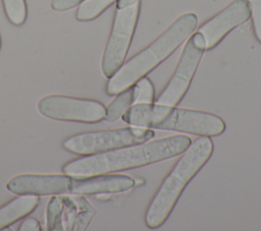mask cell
Here are the masks:
<instances>
[{
    "mask_svg": "<svg viewBox=\"0 0 261 231\" xmlns=\"http://www.w3.org/2000/svg\"><path fill=\"white\" fill-rule=\"evenodd\" d=\"M154 135V131L150 128L133 126L77 133L66 138L62 146L68 152L86 156L143 143Z\"/></svg>",
    "mask_w": 261,
    "mask_h": 231,
    "instance_id": "5b68a950",
    "label": "cell"
},
{
    "mask_svg": "<svg viewBox=\"0 0 261 231\" xmlns=\"http://www.w3.org/2000/svg\"><path fill=\"white\" fill-rule=\"evenodd\" d=\"M38 111L45 117L85 123L99 122L105 117V106L96 100L81 99L64 95H49L37 105Z\"/></svg>",
    "mask_w": 261,
    "mask_h": 231,
    "instance_id": "ba28073f",
    "label": "cell"
},
{
    "mask_svg": "<svg viewBox=\"0 0 261 231\" xmlns=\"http://www.w3.org/2000/svg\"><path fill=\"white\" fill-rule=\"evenodd\" d=\"M134 185L135 179L128 175L100 174L83 178H72L69 193L83 195L121 192L130 189Z\"/></svg>",
    "mask_w": 261,
    "mask_h": 231,
    "instance_id": "8fae6325",
    "label": "cell"
},
{
    "mask_svg": "<svg viewBox=\"0 0 261 231\" xmlns=\"http://www.w3.org/2000/svg\"><path fill=\"white\" fill-rule=\"evenodd\" d=\"M121 119L132 126L206 136H216L225 130L224 121L215 114L157 103H136L121 115Z\"/></svg>",
    "mask_w": 261,
    "mask_h": 231,
    "instance_id": "3957f363",
    "label": "cell"
},
{
    "mask_svg": "<svg viewBox=\"0 0 261 231\" xmlns=\"http://www.w3.org/2000/svg\"><path fill=\"white\" fill-rule=\"evenodd\" d=\"M136 83L139 88L138 98L136 100V103H147V104L148 103H153V101H154V86H153L152 81L148 77L143 76Z\"/></svg>",
    "mask_w": 261,
    "mask_h": 231,
    "instance_id": "e0dca14e",
    "label": "cell"
},
{
    "mask_svg": "<svg viewBox=\"0 0 261 231\" xmlns=\"http://www.w3.org/2000/svg\"><path fill=\"white\" fill-rule=\"evenodd\" d=\"M4 12L8 20L14 25L22 24L28 16L25 0H2Z\"/></svg>",
    "mask_w": 261,
    "mask_h": 231,
    "instance_id": "9a60e30c",
    "label": "cell"
},
{
    "mask_svg": "<svg viewBox=\"0 0 261 231\" xmlns=\"http://www.w3.org/2000/svg\"><path fill=\"white\" fill-rule=\"evenodd\" d=\"M139 88L137 83L132 84L127 89L121 91L117 96L110 102L105 111V120L113 122L117 120L121 115L134 104L138 98Z\"/></svg>",
    "mask_w": 261,
    "mask_h": 231,
    "instance_id": "4fadbf2b",
    "label": "cell"
},
{
    "mask_svg": "<svg viewBox=\"0 0 261 231\" xmlns=\"http://www.w3.org/2000/svg\"><path fill=\"white\" fill-rule=\"evenodd\" d=\"M137 1H139V0H116V7H117L118 9L125 8V7L132 6V5L135 4Z\"/></svg>",
    "mask_w": 261,
    "mask_h": 231,
    "instance_id": "44dd1931",
    "label": "cell"
},
{
    "mask_svg": "<svg viewBox=\"0 0 261 231\" xmlns=\"http://www.w3.org/2000/svg\"><path fill=\"white\" fill-rule=\"evenodd\" d=\"M0 49H1V37H0Z\"/></svg>",
    "mask_w": 261,
    "mask_h": 231,
    "instance_id": "7402d4cb",
    "label": "cell"
},
{
    "mask_svg": "<svg viewBox=\"0 0 261 231\" xmlns=\"http://www.w3.org/2000/svg\"><path fill=\"white\" fill-rule=\"evenodd\" d=\"M251 16L247 0H233L219 13L205 21L198 30L205 39L206 49L214 48L232 28L246 22Z\"/></svg>",
    "mask_w": 261,
    "mask_h": 231,
    "instance_id": "9c48e42d",
    "label": "cell"
},
{
    "mask_svg": "<svg viewBox=\"0 0 261 231\" xmlns=\"http://www.w3.org/2000/svg\"><path fill=\"white\" fill-rule=\"evenodd\" d=\"M140 0L132 6L116 9L109 39L107 41L101 69L106 77H111L122 65L127 54L140 13Z\"/></svg>",
    "mask_w": 261,
    "mask_h": 231,
    "instance_id": "8992f818",
    "label": "cell"
},
{
    "mask_svg": "<svg viewBox=\"0 0 261 231\" xmlns=\"http://www.w3.org/2000/svg\"><path fill=\"white\" fill-rule=\"evenodd\" d=\"M205 49V39L201 33L197 32L188 39L180 53L175 71L158 96L157 104L175 106L180 102L196 73Z\"/></svg>",
    "mask_w": 261,
    "mask_h": 231,
    "instance_id": "52a82bcc",
    "label": "cell"
},
{
    "mask_svg": "<svg viewBox=\"0 0 261 231\" xmlns=\"http://www.w3.org/2000/svg\"><path fill=\"white\" fill-rule=\"evenodd\" d=\"M197 22L195 13L187 12L178 16L152 44L121 65L109 77L106 93L110 96L117 95L136 83L177 49L195 31Z\"/></svg>",
    "mask_w": 261,
    "mask_h": 231,
    "instance_id": "7a4b0ae2",
    "label": "cell"
},
{
    "mask_svg": "<svg viewBox=\"0 0 261 231\" xmlns=\"http://www.w3.org/2000/svg\"><path fill=\"white\" fill-rule=\"evenodd\" d=\"M85 0H52L51 7L57 11H64L73 8Z\"/></svg>",
    "mask_w": 261,
    "mask_h": 231,
    "instance_id": "d6986e66",
    "label": "cell"
},
{
    "mask_svg": "<svg viewBox=\"0 0 261 231\" xmlns=\"http://www.w3.org/2000/svg\"><path fill=\"white\" fill-rule=\"evenodd\" d=\"M116 0H85L76 10L75 17L80 21H88L98 17Z\"/></svg>",
    "mask_w": 261,
    "mask_h": 231,
    "instance_id": "5bb4252c",
    "label": "cell"
},
{
    "mask_svg": "<svg viewBox=\"0 0 261 231\" xmlns=\"http://www.w3.org/2000/svg\"><path fill=\"white\" fill-rule=\"evenodd\" d=\"M252 17V25L256 39L261 43V0H247Z\"/></svg>",
    "mask_w": 261,
    "mask_h": 231,
    "instance_id": "ac0fdd59",
    "label": "cell"
},
{
    "mask_svg": "<svg viewBox=\"0 0 261 231\" xmlns=\"http://www.w3.org/2000/svg\"><path fill=\"white\" fill-rule=\"evenodd\" d=\"M190 143L191 138L187 135H170L150 142L87 155L66 163L62 170L68 176L83 178L133 169L178 156Z\"/></svg>",
    "mask_w": 261,
    "mask_h": 231,
    "instance_id": "6da1fadb",
    "label": "cell"
},
{
    "mask_svg": "<svg viewBox=\"0 0 261 231\" xmlns=\"http://www.w3.org/2000/svg\"><path fill=\"white\" fill-rule=\"evenodd\" d=\"M62 214V198L60 194H55L51 197L47 205V229L62 230L61 227Z\"/></svg>",
    "mask_w": 261,
    "mask_h": 231,
    "instance_id": "2e32d148",
    "label": "cell"
},
{
    "mask_svg": "<svg viewBox=\"0 0 261 231\" xmlns=\"http://www.w3.org/2000/svg\"><path fill=\"white\" fill-rule=\"evenodd\" d=\"M71 180L66 174H20L12 177L6 187L16 194L55 195L68 193Z\"/></svg>",
    "mask_w": 261,
    "mask_h": 231,
    "instance_id": "30bf717a",
    "label": "cell"
},
{
    "mask_svg": "<svg viewBox=\"0 0 261 231\" xmlns=\"http://www.w3.org/2000/svg\"><path fill=\"white\" fill-rule=\"evenodd\" d=\"M39 204V196L19 194L0 207V229H3L31 214Z\"/></svg>",
    "mask_w": 261,
    "mask_h": 231,
    "instance_id": "7c38bea8",
    "label": "cell"
},
{
    "mask_svg": "<svg viewBox=\"0 0 261 231\" xmlns=\"http://www.w3.org/2000/svg\"><path fill=\"white\" fill-rule=\"evenodd\" d=\"M212 152L213 141L209 136L202 135L190 143L164 178L147 208L145 223L148 228L155 229L163 225L184 188L207 163Z\"/></svg>",
    "mask_w": 261,
    "mask_h": 231,
    "instance_id": "277c9868",
    "label": "cell"
},
{
    "mask_svg": "<svg viewBox=\"0 0 261 231\" xmlns=\"http://www.w3.org/2000/svg\"><path fill=\"white\" fill-rule=\"evenodd\" d=\"M19 231H40L41 225L39 221L33 217L24 219L18 227Z\"/></svg>",
    "mask_w": 261,
    "mask_h": 231,
    "instance_id": "ffe728a7",
    "label": "cell"
}]
</instances>
